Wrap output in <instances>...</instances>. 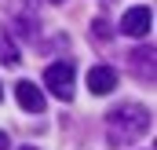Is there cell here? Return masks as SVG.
<instances>
[{"mask_svg": "<svg viewBox=\"0 0 157 150\" xmlns=\"http://www.w3.org/2000/svg\"><path fill=\"white\" fill-rule=\"evenodd\" d=\"M150 30H154V11H150V7H132V11H124L121 33H128V37H146Z\"/></svg>", "mask_w": 157, "mask_h": 150, "instance_id": "3", "label": "cell"}, {"mask_svg": "<svg viewBox=\"0 0 157 150\" xmlns=\"http://www.w3.org/2000/svg\"><path fill=\"white\" fill-rule=\"evenodd\" d=\"M51 4H62V0H51Z\"/></svg>", "mask_w": 157, "mask_h": 150, "instance_id": "11", "label": "cell"}, {"mask_svg": "<svg viewBox=\"0 0 157 150\" xmlns=\"http://www.w3.org/2000/svg\"><path fill=\"white\" fill-rule=\"evenodd\" d=\"M128 59H132L135 73L143 77V81H154V48H135Z\"/></svg>", "mask_w": 157, "mask_h": 150, "instance_id": "6", "label": "cell"}, {"mask_svg": "<svg viewBox=\"0 0 157 150\" xmlns=\"http://www.w3.org/2000/svg\"><path fill=\"white\" fill-rule=\"evenodd\" d=\"M44 84H48V92L55 99L70 103L73 99V62H51L44 70Z\"/></svg>", "mask_w": 157, "mask_h": 150, "instance_id": "2", "label": "cell"}, {"mask_svg": "<svg viewBox=\"0 0 157 150\" xmlns=\"http://www.w3.org/2000/svg\"><path fill=\"white\" fill-rule=\"evenodd\" d=\"M22 150H37V147H22Z\"/></svg>", "mask_w": 157, "mask_h": 150, "instance_id": "9", "label": "cell"}, {"mask_svg": "<svg viewBox=\"0 0 157 150\" xmlns=\"http://www.w3.org/2000/svg\"><path fill=\"white\" fill-rule=\"evenodd\" d=\"M0 99H4V88H0Z\"/></svg>", "mask_w": 157, "mask_h": 150, "instance_id": "10", "label": "cell"}, {"mask_svg": "<svg viewBox=\"0 0 157 150\" xmlns=\"http://www.w3.org/2000/svg\"><path fill=\"white\" fill-rule=\"evenodd\" d=\"M7 147H11V143H7V136L0 132V150H7Z\"/></svg>", "mask_w": 157, "mask_h": 150, "instance_id": "8", "label": "cell"}, {"mask_svg": "<svg viewBox=\"0 0 157 150\" xmlns=\"http://www.w3.org/2000/svg\"><path fill=\"white\" fill-rule=\"evenodd\" d=\"M0 62L4 66H18V48H15V40L7 37V33L0 37Z\"/></svg>", "mask_w": 157, "mask_h": 150, "instance_id": "7", "label": "cell"}, {"mask_svg": "<svg viewBox=\"0 0 157 150\" xmlns=\"http://www.w3.org/2000/svg\"><path fill=\"white\" fill-rule=\"evenodd\" d=\"M88 88H91V95H110L117 88V70L113 66H91L88 70Z\"/></svg>", "mask_w": 157, "mask_h": 150, "instance_id": "4", "label": "cell"}, {"mask_svg": "<svg viewBox=\"0 0 157 150\" xmlns=\"http://www.w3.org/2000/svg\"><path fill=\"white\" fill-rule=\"evenodd\" d=\"M146 128H150V110L139 103H124V106H113L106 113V132H110L113 147L135 143L139 136H146Z\"/></svg>", "mask_w": 157, "mask_h": 150, "instance_id": "1", "label": "cell"}, {"mask_svg": "<svg viewBox=\"0 0 157 150\" xmlns=\"http://www.w3.org/2000/svg\"><path fill=\"white\" fill-rule=\"evenodd\" d=\"M15 99H18V106L26 113H40L44 110V92H40L33 81H18L15 84Z\"/></svg>", "mask_w": 157, "mask_h": 150, "instance_id": "5", "label": "cell"}]
</instances>
